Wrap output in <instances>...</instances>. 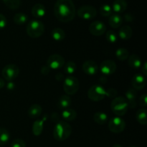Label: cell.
<instances>
[{"instance_id":"obj_16","label":"cell","mask_w":147,"mask_h":147,"mask_svg":"<svg viewBox=\"0 0 147 147\" xmlns=\"http://www.w3.org/2000/svg\"><path fill=\"white\" fill-rule=\"evenodd\" d=\"M125 96L128 102V104H129V108L131 109H134L136 107V96H137V93L136 91L134 88H129L127 91L125 93Z\"/></svg>"},{"instance_id":"obj_5","label":"cell","mask_w":147,"mask_h":147,"mask_svg":"<svg viewBox=\"0 0 147 147\" xmlns=\"http://www.w3.org/2000/svg\"><path fill=\"white\" fill-rule=\"evenodd\" d=\"M80 83L77 78L73 76H69L64 79L63 90L67 96L75 95L79 90Z\"/></svg>"},{"instance_id":"obj_39","label":"cell","mask_w":147,"mask_h":147,"mask_svg":"<svg viewBox=\"0 0 147 147\" xmlns=\"http://www.w3.org/2000/svg\"><path fill=\"white\" fill-rule=\"evenodd\" d=\"M40 71H41V73L42 75H45V76H47V75H48L49 73H50V67H48V66L46 65H44L42 67L41 70H40Z\"/></svg>"},{"instance_id":"obj_6","label":"cell","mask_w":147,"mask_h":147,"mask_svg":"<svg viewBox=\"0 0 147 147\" xmlns=\"http://www.w3.org/2000/svg\"><path fill=\"white\" fill-rule=\"evenodd\" d=\"M88 97L93 101H101L106 98V89L100 85H93L88 89Z\"/></svg>"},{"instance_id":"obj_3","label":"cell","mask_w":147,"mask_h":147,"mask_svg":"<svg viewBox=\"0 0 147 147\" xmlns=\"http://www.w3.org/2000/svg\"><path fill=\"white\" fill-rule=\"evenodd\" d=\"M111 109L114 114L117 116H123L127 113L128 109H129V104L123 96H118L113 99L111 104Z\"/></svg>"},{"instance_id":"obj_41","label":"cell","mask_w":147,"mask_h":147,"mask_svg":"<svg viewBox=\"0 0 147 147\" xmlns=\"http://www.w3.org/2000/svg\"><path fill=\"white\" fill-rule=\"evenodd\" d=\"M55 78L57 79V80H59V81H60V80H64L65 78H64V76H63V74H61V73H57V74L55 76Z\"/></svg>"},{"instance_id":"obj_4","label":"cell","mask_w":147,"mask_h":147,"mask_svg":"<svg viewBox=\"0 0 147 147\" xmlns=\"http://www.w3.org/2000/svg\"><path fill=\"white\" fill-rule=\"evenodd\" d=\"M26 32L31 38H38L44 34L45 25L40 20H31L27 24Z\"/></svg>"},{"instance_id":"obj_35","label":"cell","mask_w":147,"mask_h":147,"mask_svg":"<svg viewBox=\"0 0 147 147\" xmlns=\"http://www.w3.org/2000/svg\"><path fill=\"white\" fill-rule=\"evenodd\" d=\"M11 147H26V143L21 139H14L11 143Z\"/></svg>"},{"instance_id":"obj_2","label":"cell","mask_w":147,"mask_h":147,"mask_svg":"<svg viewBox=\"0 0 147 147\" xmlns=\"http://www.w3.org/2000/svg\"><path fill=\"white\" fill-rule=\"evenodd\" d=\"M71 126L65 121L57 122L53 130V136L55 139L59 142L66 140L70 136L72 133Z\"/></svg>"},{"instance_id":"obj_14","label":"cell","mask_w":147,"mask_h":147,"mask_svg":"<svg viewBox=\"0 0 147 147\" xmlns=\"http://www.w3.org/2000/svg\"><path fill=\"white\" fill-rule=\"evenodd\" d=\"M83 72L88 76H94L98 73V66L97 63L93 60H87L85 62L82 66Z\"/></svg>"},{"instance_id":"obj_32","label":"cell","mask_w":147,"mask_h":147,"mask_svg":"<svg viewBox=\"0 0 147 147\" xmlns=\"http://www.w3.org/2000/svg\"><path fill=\"white\" fill-rule=\"evenodd\" d=\"M99 11H100V14L104 17H110L113 14L111 6L109 4H103L99 9Z\"/></svg>"},{"instance_id":"obj_40","label":"cell","mask_w":147,"mask_h":147,"mask_svg":"<svg viewBox=\"0 0 147 147\" xmlns=\"http://www.w3.org/2000/svg\"><path fill=\"white\" fill-rule=\"evenodd\" d=\"M141 67H142V75H144V76H147V63L146 61L144 63L143 65H142Z\"/></svg>"},{"instance_id":"obj_23","label":"cell","mask_w":147,"mask_h":147,"mask_svg":"<svg viewBox=\"0 0 147 147\" xmlns=\"http://www.w3.org/2000/svg\"><path fill=\"white\" fill-rule=\"evenodd\" d=\"M127 60L129 65L133 69H139L142 65V60H141L140 57L137 55H131L129 56Z\"/></svg>"},{"instance_id":"obj_24","label":"cell","mask_w":147,"mask_h":147,"mask_svg":"<svg viewBox=\"0 0 147 147\" xmlns=\"http://www.w3.org/2000/svg\"><path fill=\"white\" fill-rule=\"evenodd\" d=\"M71 103L72 100L70 96L63 95V96H60V98H59L58 102H57V106H58L59 109H62V110H64V109L70 108Z\"/></svg>"},{"instance_id":"obj_29","label":"cell","mask_w":147,"mask_h":147,"mask_svg":"<svg viewBox=\"0 0 147 147\" xmlns=\"http://www.w3.org/2000/svg\"><path fill=\"white\" fill-rule=\"evenodd\" d=\"M13 20L15 24H18V25H22L27 22L28 20V17L24 13H17L13 17Z\"/></svg>"},{"instance_id":"obj_36","label":"cell","mask_w":147,"mask_h":147,"mask_svg":"<svg viewBox=\"0 0 147 147\" xmlns=\"http://www.w3.org/2000/svg\"><path fill=\"white\" fill-rule=\"evenodd\" d=\"M106 97L113 99L117 97V90L114 88H108L106 90Z\"/></svg>"},{"instance_id":"obj_34","label":"cell","mask_w":147,"mask_h":147,"mask_svg":"<svg viewBox=\"0 0 147 147\" xmlns=\"http://www.w3.org/2000/svg\"><path fill=\"white\" fill-rule=\"evenodd\" d=\"M106 38L107 41H109L111 43H115L117 42L118 38V34L115 32L113 30H109L106 33Z\"/></svg>"},{"instance_id":"obj_38","label":"cell","mask_w":147,"mask_h":147,"mask_svg":"<svg viewBox=\"0 0 147 147\" xmlns=\"http://www.w3.org/2000/svg\"><path fill=\"white\" fill-rule=\"evenodd\" d=\"M139 104L140 106H142V107L146 108L147 106V95L146 93L140 96V98H139Z\"/></svg>"},{"instance_id":"obj_43","label":"cell","mask_w":147,"mask_h":147,"mask_svg":"<svg viewBox=\"0 0 147 147\" xmlns=\"http://www.w3.org/2000/svg\"><path fill=\"white\" fill-rule=\"evenodd\" d=\"M14 84L13 83H11V81H9V83L7 84V88L9 89V90H11L12 88H14Z\"/></svg>"},{"instance_id":"obj_13","label":"cell","mask_w":147,"mask_h":147,"mask_svg":"<svg viewBox=\"0 0 147 147\" xmlns=\"http://www.w3.org/2000/svg\"><path fill=\"white\" fill-rule=\"evenodd\" d=\"M146 78L144 75L141 73H137L134 75L131 79V86L132 88L135 90H143L146 86Z\"/></svg>"},{"instance_id":"obj_19","label":"cell","mask_w":147,"mask_h":147,"mask_svg":"<svg viewBox=\"0 0 147 147\" xmlns=\"http://www.w3.org/2000/svg\"><path fill=\"white\" fill-rule=\"evenodd\" d=\"M46 14V9L43 4H36L32 8V14L35 18H42Z\"/></svg>"},{"instance_id":"obj_20","label":"cell","mask_w":147,"mask_h":147,"mask_svg":"<svg viewBox=\"0 0 147 147\" xmlns=\"http://www.w3.org/2000/svg\"><path fill=\"white\" fill-rule=\"evenodd\" d=\"M42 112V109L41 106L39 104H32L27 111V115L31 119H37L39 116H41Z\"/></svg>"},{"instance_id":"obj_44","label":"cell","mask_w":147,"mask_h":147,"mask_svg":"<svg viewBox=\"0 0 147 147\" xmlns=\"http://www.w3.org/2000/svg\"><path fill=\"white\" fill-rule=\"evenodd\" d=\"M112 147H122V146H121V145L119 144H116L113 145V146H112Z\"/></svg>"},{"instance_id":"obj_1","label":"cell","mask_w":147,"mask_h":147,"mask_svg":"<svg viewBox=\"0 0 147 147\" xmlns=\"http://www.w3.org/2000/svg\"><path fill=\"white\" fill-rule=\"evenodd\" d=\"M54 14L62 22H69L75 18L76 9L72 0H57L54 6Z\"/></svg>"},{"instance_id":"obj_37","label":"cell","mask_w":147,"mask_h":147,"mask_svg":"<svg viewBox=\"0 0 147 147\" xmlns=\"http://www.w3.org/2000/svg\"><path fill=\"white\" fill-rule=\"evenodd\" d=\"M7 20L5 16L2 14H0V30L4 29L7 26Z\"/></svg>"},{"instance_id":"obj_15","label":"cell","mask_w":147,"mask_h":147,"mask_svg":"<svg viewBox=\"0 0 147 147\" xmlns=\"http://www.w3.org/2000/svg\"><path fill=\"white\" fill-rule=\"evenodd\" d=\"M128 4L126 0H115L113 2L111 8L114 14L123 13L127 9Z\"/></svg>"},{"instance_id":"obj_45","label":"cell","mask_w":147,"mask_h":147,"mask_svg":"<svg viewBox=\"0 0 147 147\" xmlns=\"http://www.w3.org/2000/svg\"><path fill=\"white\" fill-rule=\"evenodd\" d=\"M129 147H136V146H129Z\"/></svg>"},{"instance_id":"obj_12","label":"cell","mask_w":147,"mask_h":147,"mask_svg":"<svg viewBox=\"0 0 147 147\" xmlns=\"http://www.w3.org/2000/svg\"><path fill=\"white\" fill-rule=\"evenodd\" d=\"M89 32L92 35L101 36L106 32V26L103 22L94 21L89 26Z\"/></svg>"},{"instance_id":"obj_10","label":"cell","mask_w":147,"mask_h":147,"mask_svg":"<svg viewBox=\"0 0 147 147\" xmlns=\"http://www.w3.org/2000/svg\"><path fill=\"white\" fill-rule=\"evenodd\" d=\"M65 61L64 57L59 54L51 55L47 60V65L50 70H58L64 66Z\"/></svg>"},{"instance_id":"obj_31","label":"cell","mask_w":147,"mask_h":147,"mask_svg":"<svg viewBox=\"0 0 147 147\" xmlns=\"http://www.w3.org/2000/svg\"><path fill=\"white\" fill-rule=\"evenodd\" d=\"M116 56L119 60L123 61V60H126L128 59L129 56V52L128 51L126 48L121 47L116 51Z\"/></svg>"},{"instance_id":"obj_9","label":"cell","mask_w":147,"mask_h":147,"mask_svg":"<svg viewBox=\"0 0 147 147\" xmlns=\"http://www.w3.org/2000/svg\"><path fill=\"white\" fill-rule=\"evenodd\" d=\"M77 14L82 20H90L96 17L97 11H96V9L93 6L84 5L78 9Z\"/></svg>"},{"instance_id":"obj_30","label":"cell","mask_w":147,"mask_h":147,"mask_svg":"<svg viewBox=\"0 0 147 147\" xmlns=\"http://www.w3.org/2000/svg\"><path fill=\"white\" fill-rule=\"evenodd\" d=\"M77 70V65L73 61H68L65 63L64 65V72L68 76H71Z\"/></svg>"},{"instance_id":"obj_28","label":"cell","mask_w":147,"mask_h":147,"mask_svg":"<svg viewBox=\"0 0 147 147\" xmlns=\"http://www.w3.org/2000/svg\"><path fill=\"white\" fill-rule=\"evenodd\" d=\"M10 139V134L5 128H0V146L7 144Z\"/></svg>"},{"instance_id":"obj_18","label":"cell","mask_w":147,"mask_h":147,"mask_svg":"<svg viewBox=\"0 0 147 147\" xmlns=\"http://www.w3.org/2000/svg\"><path fill=\"white\" fill-rule=\"evenodd\" d=\"M123 18L120 14H112L109 17V24H110L112 28L118 29L120 28L121 26L123 24Z\"/></svg>"},{"instance_id":"obj_26","label":"cell","mask_w":147,"mask_h":147,"mask_svg":"<svg viewBox=\"0 0 147 147\" xmlns=\"http://www.w3.org/2000/svg\"><path fill=\"white\" fill-rule=\"evenodd\" d=\"M136 119L138 123L140 124L144 125V126L147 124V111L145 108L137 111L136 114Z\"/></svg>"},{"instance_id":"obj_25","label":"cell","mask_w":147,"mask_h":147,"mask_svg":"<svg viewBox=\"0 0 147 147\" xmlns=\"http://www.w3.org/2000/svg\"><path fill=\"white\" fill-rule=\"evenodd\" d=\"M51 36L54 40L60 42L63 41L65 38V32L63 29L60 28V27H56L52 30Z\"/></svg>"},{"instance_id":"obj_11","label":"cell","mask_w":147,"mask_h":147,"mask_svg":"<svg viewBox=\"0 0 147 147\" xmlns=\"http://www.w3.org/2000/svg\"><path fill=\"white\" fill-rule=\"evenodd\" d=\"M98 68L103 76H111L116 72L117 65L113 60H106L102 62Z\"/></svg>"},{"instance_id":"obj_22","label":"cell","mask_w":147,"mask_h":147,"mask_svg":"<svg viewBox=\"0 0 147 147\" xmlns=\"http://www.w3.org/2000/svg\"><path fill=\"white\" fill-rule=\"evenodd\" d=\"M45 121V119L43 118L42 119H38L36 120L32 124V133L34 136H38L41 135L42 133L43 129H44V123Z\"/></svg>"},{"instance_id":"obj_27","label":"cell","mask_w":147,"mask_h":147,"mask_svg":"<svg viewBox=\"0 0 147 147\" xmlns=\"http://www.w3.org/2000/svg\"><path fill=\"white\" fill-rule=\"evenodd\" d=\"M93 120L96 123L99 125H103L107 123L109 120L107 114L104 112H96L93 116Z\"/></svg>"},{"instance_id":"obj_8","label":"cell","mask_w":147,"mask_h":147,"mask_svg":"<svg viewBox=\"0 0 147 147\" xmlns=\"http://www.w3.org/2000/svg\"><path fill=\"white\" fill-rule=\"evenodd\" d=\"M125 128H126V122L119 116H115L109 121V129L112 133L120 134L124 131Z\"/></svg>"},{"instance_id":"obj_33","label":"cell","mask_w":147,"mask_h":147,"mask_svg":"<svg viewBox=\"0 0 147 147\" xmlns=\"http://www.w3.org/2000/svg\"><path fill=\"white\" fill-rule=\"evenodd\" d=\"M4 4L11 9H17L21 5V0H2Z\"/></svg>"},{"instance_id":"obj_42","label":"cell","mask_w":147,"mask_h":147,"mask_svg":"<svg viewBox=\"0 0 147 147\" xmlns=\"http://www.w3.org/2000/svg\"><path fill=\"white\" fill-rule=\"evenodd\" d=\"M4 86H5V82H4V79L0 78V89L3 88L4 87Z\"/></svg>"},{"instance_id":"obj_7","label":"cell","mask_w":147,"mask_h":147,"mask_svg":"<svg viewBox=\"0 0 147 147\" xmlns=\"http://www.w3.org/2000/svg\"><path fill=\"white\" fill-rule=\"evenodd\" d=\"M20 74V68L15 64H8L3 67L1 70V75L4 80L7 81H12L17 78Z\"/></svg>"},{"instance_id":"obj_21","label":"cell","mask_w":147,"mask_h":147,"mask_svg":"<svg viewBox=\"0 0 147 147\" xmlns=\"http://www.w3.org/2000/svg\"><path fill=\"white\" fill-rule=\"evenodd\" d=\"M62 118L65 120V121H73L77 118V112L73 109H66L63 110L61 114Z\"/></svg>"},{"instance_id":"obj_17","label":"cell","mask_w":147,"mask_h":147,"mask_svg":"<svg viewBox=\"0 0 147 147\" xmlns=\"http://www.w3.org/2000/svg\"><path fill=\"white\" fill-rule=\"evenodd\" d=\"M132 34L133 30L131 27L129 25H124L119 29L118 37H120L122 40H128L132 37Z\"/></svg>"}]
</instances>
